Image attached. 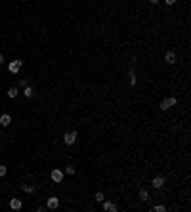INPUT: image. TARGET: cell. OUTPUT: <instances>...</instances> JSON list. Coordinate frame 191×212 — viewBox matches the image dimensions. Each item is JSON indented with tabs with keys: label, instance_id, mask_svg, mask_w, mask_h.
<instances>
[{
	"label": "cell",
	"instance_id": "cell-1",
	"mask_svg": "<svg viewBox=\"0 0 191 212\" xmlns=\"http://www.w3.org/2000/svg\"><path fill=\"white\" fill-rule=\"evenodd\" d=\"M172 105H176V97H164L163 102H161V109H163V111L170 109Z\"/></svg>",
	"mask_w": 191,
	"mask_h": 212
},
{
	"label": "cell",
	"instance_id": "cell-2",
	"mask_svg": "<svg viewBox=\"0 0 191 212\" xmlns=\"http://www.w3.org/2000/svg\"><path fill=\"white\" fill-rule=\"evenodd\" d=\"M21 65H23V61H21V59L10 61V65H8V69H10V73H19V69H21Z\"/></svg>",
	"mask_w": 191,
	"mask_h": 212
},
{
	"label": "cell",
	"instance_id": "cell-3",
	"mask_svg": "<svg viewBox=\"0 0 191 212\" xmlns=\"http://www.w3.org/2000/svg\"><path fill=\"white\" fill-rule=\"evenodd\" d=\"M63 142L67 143V145H73V143L77 142V132H75V130H73V132H67L63 136Z\"/></svg>",
	"mask_w": 191,
	"mask_h": 212
},
{
	"label": "cell",
	"instance_id": "cell-4",
	"mask_svg": "<svg viewBox=\"0 0 191 212\" xmlns=\"http://www.w3.org/2000/svg\"><path fill=\"white\" fill-rule=\"evenodd\" d=\"M46 206L50 208V210H55V208L59 206V199L57 197H50V199H48V203H46Z\"/></svg>",
	"mask_w": 191,
	"mask_h": 212
},
{
	"label": "cell",
	"instance_id": "cell-5",
	"mask_svg": "<svg viewBox=\"0 0 191 212\" xmlns=\"http://www.w3.org/2000/svg\"><path fill=\"white\" fill-rule=\"evenodd\" d=\"M52 180H54L55 184H59V182L63 180V172L57 170V168H55V170H52Z\"/></svg>",
	"mask_w": 191,
	"mask_h": 212
},
{
	"label": "cell",
	"instance_id": "cell-6",
	"mask_svg": "<svg viewBox=\"0 0 191 212\" xmlns=\"http://www.w3.org/2000/svg\"><path fill=\"white\" fill-rule=\"evenodd\" d=\"M103 210H107V212H117V204L111 203V201H103Z\"/></svg>",
	"mask_w": 191,
	"mask_h": 212
},
{
	"label": "cell",
	"instance_id": "cell-7",
	"mask_svg": "<svg viewBox=\"0 0 191 212\" xmlns=\"http://www.w3.org/2000/svg\"><path fill=\"white\" fill-rule=\"evenodd\" d=\"M164 61H166L168 65H174V63H176V54H174V52H166V55H164Z\"/></svg>",
	"mask_w": 191,
	"mask_h": 212
},
{
	"label": "cell",
	"instance_id": "cell-8",
	"mask_svg": "<svg viewBox=\"0 0 191 212\" xmlns=\"http://www.w3.org/2000/svg\"><path fill=\"white\" fill-rule=\"evenodd\" d=\"M151 184H153V187L161 189L164 185V178H163V176H157V178H153V182H151Z\"/></svg>",
	"mask_w": 191,
	"mask_h": 212
},
{
	"label": "cell",
	"instance_id": "cell-9",
	"mask_svg": "<svg viewBox=\"0 0 191 212\" xmlns=\"http://www.w3.org/2000/svg\"><path fill=\"white\" fill-rule=\"evenodd\" d=\"M10 206H12V210H21V201L19 199H12L10 201Z\"/></svg>",
	"mask_w": 191,
	"mask_h": 212
},
{
	"label": "cell",
	"instance_id": "cell-10",
	"mask_svg": "<svg viewBox=\"0 0 191 212\" xmlns=\"http://www.w3.org/2000/svg\"><path fill=\"white\" fill-rule=\"evenodd\" d=\"M0 124H2V126H10V124H12V117H10V115H2V117H0Z\"/></svg>",
	"mask_w": 191,
	"mask_h": 212
},
{
	"label": "cell",
	"instance_id": "cell-11",
	"mask_svg": "<svg viewBox=\"0 0 191 212\" xmlns=\"http://www.w3.org/2000/svg\"><path fill=\"white\" fill-rule=\"evenodd\" d=\"M140 199L141 201H149V193H147L145 189H140Z\"/></svg>",
	"mask_w": 191,
	"mask_h": 212
},
{
	"label": "cell",
	"instance_id": "cell-12",
	"mask_svg": "<svg viewBox=\"0 0 191 212\" xmlns=\"http://www.w3.org/2000/svg\"><path fill=\"white\" fill-rule=\"evenodd\" d=\"M128 77H130V84L134 86V84L138 82V77H136V73H134V71H130V75H128Z\"/></svg>",
	"mask_w": 191,
	"mask_h": 212
},
{
	"label": "cell",
	"instance_id": "cell-13",
	"mask_svg": "<svg viewBox=\"0 0 191 212\" xmlns=\"http://www.w3.org/2000/svg\"><path fill=\"white\" fill-rule=\"evenodd\" d=\"M23 94H25V97H31L33 96V88L31 86H25V88H23Z\"/></svg>",
	"mask_w": 191,
	"mask_h": 212
},
{
	"label": "cell",
	"instance_id": "cell-14",
	"mask_svg": "<svg viewBox=\"0 0 191 212\" xmlns=\"http://www.w3.org/2000/svg\"><path fill=\"white\" fill-rule=\"evenodd\" d=\"M21 189L25 191V193H33V191H35V187H33V185H21Z\"/></svg>",
	"mask_w": 191,
	"mask_h": 212
},
{
	"label": "cell",
	"instance_id": "cell-15",
	"mask_svg": "<svg viewBox=\"0 0 191 212\" xmlns=\"http://www.w3.org/2000/svg\"><path fill=\"white\" fill-rule=\"evenodd\" d=\"M8 96L10 97H15V96H17V88H10V90H8Z\"/></svg>",
	"mask_w": 191,
	"mask_h": 212
},
{
	"label": "cell",
	"instance_id": "cell-16",
	"mask_svg": "<svg viewBox=\"0 0 191 212\" xmlns=\"http://www.w3.org/2000/svg\"><path fill=\"white\" fill-rule=\"evenodd\" d=\"M103 193H101V191H98V193H96V201H98V203H103Z\"/></svg>",
	"mask_w": 191,
	"mask_h": 212
},
{
	"label": "cell",
	"instance_id": "cell-17",
	"mask_svg": "<svg viewBox=\"0 0 191 212\" xmlns=\"http://www.w3.org/2000/svg\"><path fill=\"white\" fill-rule=\"evenodd\" d=\"M65 172H67V174H71V176H73V174H75V168H73V166H67V168H65Z\"/></svg>",
	"mask_w": 191,
	"mask_h": 212
},
{
	"label": "cell",
	"instance_id": "cell-18",
	"mask_svg": "<svg viewBox=\"0 0 191 212\" xmlns=\"http://www.w3.org/2000/svg\"><path fill=\"white\" fill-rule=\"evenodd\" d=\"M153 210H155V212H163V210H164V206H163V204H157V206H155Z\"/></svg>",
	"mask_w": 191,
	"mask_h": 212
},
{
	"label": "cell",
	"instance_id": "cell-19",
	"mask_svg": "<svg viewBox=\"0 0 191 212\" xmlns=\"http://www.w3.org/2000/svg\"><path fill=\"white\" fill-rule=\"evenodd\" d=\"M4 174H6V166L0 164V176H4Z\"/></svg>",
	"mask_w": 191,
	"mask_h": 212
},
{
	"label": "cell",
	"instance_id": "cell-20",
	"mask_svg": "<svg viewBox=\"0 0 191 212\" xmlns=\"http://www.w3.org/2000/svg\"><path fill=\"white\" fill-rule=\"evenodd\" d=\"M19 86H23V88H25V86H27V80H25V79H21V80H19Z\"/></svg>",
	"mask_w": 191,
	"mask_h": 212
},
{
	"label": "cell",
	"instance_id": "cell-21",
	"mask_svg": "<svg viewBox=\"0 0 191 212\" xmlns=\"http://www.w3.org/2000/svg\"><path fill=\"white\" fill-rule=\"evenodd\" d=\"M164 2H166V4H168V6H172L174 2H176V0H164Z\"/></svg>",
	"mask_w": 191,
	"mask_h": 212
},
{
	"label": "cell",
	"instance_id": "cell-22",
	"mask_svg": "<svg viewBox=\"0 0 191 212\" xmlns=\"http://www.w3.org/2000/svg\"><path fill=\"white\" fill-rule=\"evenodd\" d=\"M0 63H4V55H0Z\"/></svg>",
	"mask_w": 191,
	"mask_h": 212
},
{
	"label": "cell",
	"instance_id": "cell-23",
	"mask_svg": "<svg viewBox=\"0 0 191 212\" xmlns=\"http://www.w3.org/2000/svg\"><path fill=\"white\" fill-rule=\"evenodd\" d=\"M151 2H153V4H157V2H159V0H151Z\"/></svg>",
	"mask_w": 191,
	"mask_h": 212
}]
</instances>
